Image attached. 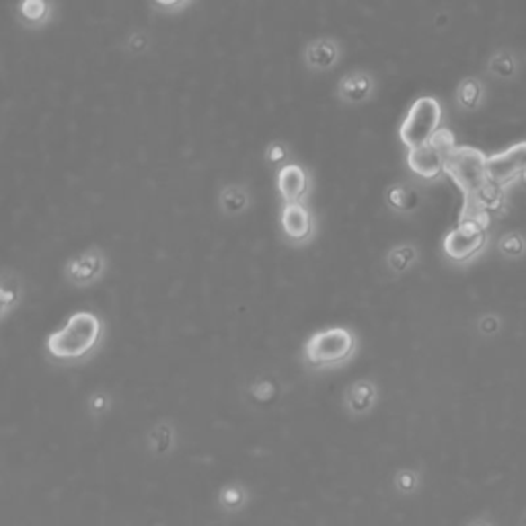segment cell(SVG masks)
I'll return each mask as SVG.
<instances>
[{
    "label": "cell",
    "mask_w": 526,
    "mask_h": 526,
    "mask_svg": "<svg viewBox=\"0 0 526 526\" xmlns=\"http://www.w3.org/2000/svg\"><path fill=\"white\" fill-rule=\"evenodd\" d=\"M107 335L105 321L93 311L72 313L67 323L46 337L43 352L49 364L76 369L89 364L103 350Z\"/></svg>",
    "instance_id": "obj_1"
},
{
    "label": "cell",
    "mask_w": 526,
    "mask_h": 526,
    "mask_svg": "<svg viewBox=\"0 0 526 526\" xmlns=\"http://www.w3.org/2000/svg\"><path fill=\"white\" fill-rule=\"evenodd\" d=\"M360 335L352 327L331 325L315 331L300 348V366L308 374H327L348 369L360 354Z\"/></svg>",
    "instance_id": "obj_2"
},
{
    "label": "cell",
    "mask_w": 526,
    "mask_h": 526,
    "mask_svg": "<svg viewBox=\"0 0 526 526\" xmlns=\"http://www.w3.org/2000/svg\"><path fill=\"white\" fill-rule=\"evenodd\" d=\"M442 124V107L434 97L415 99L406 120L401 121L399 138L406 147L412 150L428 144L434 136L441 132Z\"/></svg>",
    "instance_id": "obj_3"
},
{
    "label": "cell",
    "mask_w": 526,
    "mask_h": 526,
    "mask_svg": "<svg viewBox=\"0 0 526 526\" xmlns=\"http://www.w3.org/2000/svg\"><path fill=\"white\" fill-rule=\"evenodd\" d=\"M446 173L465 198L477 193L487 177V156L473 147H457L446 161Z\"/></svg>",
    "instance_id": "obj_4"
},
{
    "label": "cell",
    "mask_w": 526,
    "mask_h": 526,
    "mask_svg": "<svg viewBox=\"0 0 526 526\" xmlns=\"http://www.w3.org/2000/svg\"><path fill=\"white\" fill-rule=\"evenodd\" d=\"M455 148L457 142L450 129H441L428 144L409 150L407 167L422 179H438L446 173V161Z\"/></svg>",
    "instance_id": "obj_5"
},
{
    "label": "cell",
    "mask_w": 526,
    "mask_h": 526,
    "mask_svg": "<svg viewBox=\"0 0 526 526\" xmlns=\"http://www.w3.org/2000/svg\"><path fill=\"white\" fill-rule=\"evenodd\" d=\"M380 401H383V387L372 377H362L352 380L342 393V412L350 420H366L374 415Z\"/></svg>",
    "instance_id": "obj_6"
},
{
    "label": "cell",
    "mask_w": 526,
    "mask_h": 526,
    "mask_svg": "<svg viewBox=\"0 0 526 526\" xmlns=\"http://www.w3.org/2000/svg\"><path fill=\"white\" fill-rule=\"evenodd\" d=\"M489 225L477 220H460L444 239V254L455 262H467L477 255L486 245V230Z\"/></svg>",
    "instance_id": "obj_7"
},
{
    "label": "cell",
    "mask_w": 526,
    "mask_h": 526,
    "mask_svg": "<svg viewBox=\"0 0 526 526\" xmlns=\"http://www.w3.org/2000/svg\"><path fill=\"white\" fill-rule=\"evenodd\" d=\"M105 268L107 262L103 251L93 247L72 257L64 268V276H67V282L75 288H91L103 278Z\"/></svg>",
    "instance_id": "obj_8"
},
{
    "label": "cell",
    "mask_w": 526,
    "mask_h": 526,
    "mask_svg": "<svg viewBox=\"0 0 526 526\" xmlns=\"http://www.w3.org/2000/svg\"><path fill=\"white\" fill-rule=\"evenodd\" d=\"M179 441H182V436H179L177 423L171 417H158L144 434V449L150 459L167 460L177 452Z\"/></svg>",
    "instance_id": "obj_9"
},
{
    "label": "cell",
    "mask_w": 526,
    "mask_h": 526,
    "mask_svg": "<svg viewBox=\"0 0 526 526\" xmlns=\"http://www.w3.org/2000/svg\"><path fill=\"white\" fill-rule=\"evenodd\" d=\"M526 173V142H518L504 153L487 156V177L489 182L506 185L518 175Z\"/></svg>",
    "instance_id": "obj_10"
},
{
    "label": "cell",
    "mask_w": 526,
    "mask_h": 526,
    "mask_svg": "<svg viewBox=\"0 0 526 526\" xmlns=\"http://www.w3.org/2000/svg\"><path fill=\"white\" fill-rule=\"evenodd\" d=\"M280 227L288 243L307 245L315 236V216L305 204H284Z\"/></svg>",
    "instance_id": "obj_11"
},
{
    "label": "cell",
    "mask_w": 526,
    "mask_h": 526,
    "mask_svg": "<svg viewBox=\"0 0 526 526\" xmlns=\"http://www.w3.org/2000/svg\"><path fill=\"white\" fill-rule=\"evenodd\" d=\"M276 185L284 204H307V200L311 198V175L297 163H288L278 171Z\"/></svg>",
    "instance_id": "obj_12"
},
{
    "label": "cell",
    "mask_w": 526,
    "mask_h": 526,
    "mask_svg": "<svg viewBox=\"0 0 526 526\" xmlns=\"http://www.w3.org/2000/svg\"><path fill=\"white\" fill-rule=\"evenodd\" d=\"M216 510L227 518H236L247 513L254 504V489L241 479H228L216 489Z\"/></svg>",
    "instance_id": "obj_13"
},
{
    "label": "cell",
    "mask_w": 526,
    "mask_h": 526,
    "mask_svg": "<svg viewBox=\"0 0 526 526\" xmlns=\"http://www.w3.org/2000/svg\"><path fill=\"white\" fill-rule=\"evenodd\" d=\"M377 91V78L369 70H352L337 83V99L348 107H358L370 101Z\"/></svg>",
    "instance_id": "obj_14"
},
{
    "label": "cell",
    "mask_w": 526,
    "mask_h": 526,
    "mask_svg": "<svg viewBox=\"0 0 526 526\" xmlns=\"http://www.w3.org/2000/svg\"><path fill=\"white\" fill-rule=\"evenodd\" d=\"M305 64L313 72H327L335 68L342 60V46L334 38H316L307 43Z\"/></svg>",
    "instance_id": "obj_15"
},
{
    "label": "cell",
    "mask_w": 526,
    "mask_h": 526,
    "mask_svg": "<svg viewBox=\"0 0 526 526\" xmlns=\"http://www.w3.org/2000/svg\"><path fill=\"white\" fill-rule=\"evenodd\" d=\"M113 407H115V397L110 388H105V387L93 388L85 399V412L93 423H101L103 420H107V417L111 415Z\"/></svg>",
    "instance_id": "obj_16"
},
{
    "label": "cell",
    "mask_w": 526,
    "mask_h": 526,
    "mask_svg": "<svg viewBox=\"0 0 526 526\" xmlns=\"http://www.w3.org/2000/svg\"><path fill=\"white\" fill-rule=\"evenodd\" d=\"M17 14L25 27L40 29L52 19V0H21L17 4Z\"/></svg>",
    "instance_id": "obj_17"
},
{
    "label": "cell",
    "mask_w": 526,
    "mask_h": 526,
    "mask_svg": "<svg viewBox=\"0 0 526 526\" xmlns=\"http://www.w3.org/2000/svg\"><path fill=\"white\" fill-rule=\"evenodd\" d=\"M423 486V473L415 467H399L397 471L391 475V487L393 494L401 500H409L420 494Z\"/></svg>",
    "instance_id": "obj_18"
},
{
    "label": "cell",
    "mask_w": 526,
    "mask_h": 526,
    "mask_svg": "<svg viewBox=\"0 0 526 526\" xmlns=\"http://www.w3.org/2000/svg\"><path fill=\"white\" fill-rule=\"evenodd\" d=\"M218 204H220V210L225 212L227 216H239L247 210L249 204H251L249 190L239 183H228V185L222 187V192L218 196Z\"/></svg>",
    "instance_id": "obj_19"
},
{
    "label": "cell",
    "mask_w": 526,
    "mask_h": 526,
    "mask_svg": "<svg viewBox=\"0 0 526 526\" xmlns=\"http://www.w3.org/2000/svg\"><path fill=\"white\" fill-rule=\"evenodd\" d=\"M21 300H23V288H21L19 280L4 276L3 286H0V319H9L19 308Z\"/></svg>",
    "instance_id": "obj_20"
},
{
    "label": "cell",
    "mask_w": 526,
    "mask_h": 526,
    "mask_svg": "<svg viewBox=\"0 0 526 526\" xmlns=\"http://www.w3.org/2000/svg\"><path fill=\"white\" fill-rule=\"evenodd\" d=\"M385 200L388 208L399 214L412 212L417 206V193L414 192V187H409L406 183H395L388 187L385 193Z\"/></svg>",
    "instance_id": "obj_21"
},
{
    "label": "cell",
    "mask_w": 526,
    "mask_h": 526,
    "mask_svg": "<svg viewBox=\"0 0 526 526\" xmlns=\"http://www.w3.org/2000/svg\"><path fill=\"white\" fill-rule=\"evenodd\" d=\"M417 251L412 245H399L387 254V268L393 273H406L414 268Z\"/></svg>",
    "instance_id": "obj_22"
},
{
    "label": "cell",
    "mask_w": 526,
    "mask_h": 526,
    "mask_svg": "<svg viewBox=\"0 0 526 526\" xmlns=\"http://www.w3.org/2000/svg\"><path fill=\"white\" fill-rule=\"evenodd\" d=\"M247 395L259 406H268L280 397V385L273 379H255L247 385Z\"/></svg>",
    "instance_id": "obj_23"
},
{
    "label": "cell",
    "mask_w": 526,
    "mask_h": 526,
    "mask_svg": "<svg viewBox=\"0 0 526 526\" xmlns=\"http://www.w3.org/2000/svg\"><path fill=\"white\" fill-rule=\"evenodd\" d=\"M288 158H290V150H288L286 142L273 140L265 147V161L273 165V167L282 169L284 165H288Z\"/></svg>",
    "instance_id": "obj_24"
},
{
    "label": "cell",
    "mask_w": 526,
    "mask_h": 526,
    "mask_svg": "<svg viewBox=\"0 0 526 526\" xmlns=\"http://www.w3.org/2000/svg\"><path fill=\"white\" fill-rule=\"evenodd\" d=\"M481 97V86L475 81H465L459 89V101L465 107H475Z\"/></svg>",
    "instance_id": "obj_25"
},
{
    "label": "cell",
    "mask_w": 526,
    "mask_h": 526,
    "mask_svg": "<svg viewBox=\"0 0 526 526\" xmlns=\"http://www.w3.org/2000/svg\"><path fill=\"white\" fill-rule=\"evenodd\" d=\"M153 3H155L161 11L177 13V11H183L185 6L192 3V0H153Z\"/></svg>",
    "instance_id": "obj_26"
},
{
    "label": "cell",
    "mask_w": 526,
    "mask_h": 526,
    "mask_svg": "<svg viewBox=\"0 0 526 526\" xmlns=\"http://www.w3.org/2000/svg\"><path fill=\"white\" fill-rule=\"evenodd\" d=\"M467 526H492V524H489L487 521H484V518H477V521H473V522H469Z\"/></svg>",
    "instance_id": "obj_27"
},
{
    "label": "cell",
    "mask_w": 526,
    "mask_h": 526,
    "mask_svg": "<svg viewBox=\"0 0 526 526\" xmlns=\"http://www.w3.org/2000/svg\"><path fill=\"white\" fill-rule=\"evenodd\" d=\"M524 177H526V173H524Z\"/></svg>",
    "instance_id": "obj_28"
}]
</instances>
